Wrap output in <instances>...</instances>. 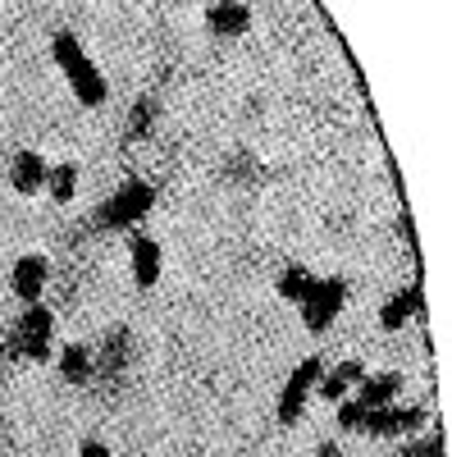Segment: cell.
Listing matches in <instances>:
<instances>
[{
    "label": "cell",
    "instance_id": "5bb4252c",
    "mask_svg": "<svg viewBox=\"0 0 452 457\" xmlns=\"http://www.w3.org/2000/svg\"><path fill=\"white\" fill-rule=\"evenodd\" d=\"M46 187H51V197H55L60 206L73 202V197H78V165H73V161L51 165V170H46Z\"/></svg>",
    "mask_w": 452,
    "mask_h": 457
},
{
    "label": "cell",
    "instance_id": "6da1fadb",
    "mask_svg": "<svg viewBox=\"0 0 452 457\" xmlns=\"http://www.w3.org/2000/svg\"><path fill=\"white\" fill-rule=\"evenodd\" d=\"M51 55H55V64L64 69V79H69L73 96H78L83 105H101V101L110 96V87H105V73L96 69V60L83 51V42H78L73 32H55Z\"/></svg>",
    "mask_w": 452,
    "mask_h": 457
},
{
    "label": "cell",
    "instance_id": "9c48e42d",
    "mask_svg": "<svg viewBox=\"0 0 452 457\" xmlns=\"http://www.w3.org/2000/svg\"><path fill=\"white\" fill-rule=\"evenodd\" d=\"M128 261H133V284L137 288H156V279H160V265H165V256H160V243L156 238H133V252H128Z\"/></svg>",
    "mask_w": 452,
    "mask_h": 457
},
{
    "label": "cell",
    "instance_id": "ba28073f",
    "mask_svg": "<svg viewBox=\"0 0 452 457\" xmlns=\"http://www.w3.org/2000/svg\"><path fill=\"white\" fill-rule=\"evenodd\" d=\"M206 28L215 37H242L251 28V10L242 5V0H215V5L206 10Z\"/></svg>",
    "mask_w": 452,
    "mask_h": 457
},
{
    "label": "cell",
    "instance_id": "8fae6325",
    "mask_svg": "<svg viewBox=\"0 0 452 457\" xmlns=\"http://www.w3.org/2000/svg\"><path fill=\"white\" fill-rule=\"evenodd\" d=\"M361 375H366V366L357 361V357H348V361H338L333 370H325L320 375V398H329V403H338V398H348L357 385H361Z\"/></svg>",
    "mask_w": 452,
    "mask_h": 457
},
{
    "label": "cell",
    "instance_id": "5b68a950",
    "mask_svg": "<svg viewBox=\"0 0 452 457\" xmlns=\"http://www.w3.org/2000/svg\"><path fill=\"white\" fill-rule=\"evenodd\" d=\"M361 430H366V435H374V439L416 435V430H425V411H421V407H398V403H389V407H374V411H366Z\"/></svg>",
    "mask_w": 452,
    "mask_h": 457
},
{
    "label": "cell",
    "instance_id": "8992f818",
    "mask_svg": "<svg viewBox=\"0 0 452 457\" xmlns=\"http://www.w3.org/2000/svg\"><path fill=\"white\" fill-rule=\"evenodd\" d=\"M19 348L32 361L51 357V348H55V320H51V312L42 307V302H32V307L23 312V320H19Z\"/></svg>",
    "mask_w": 452,
    "mask_h": 457
},
{
    "label": "cell",
    "instance_id": "e0dca14e",
    "mask_svg": "<svg viewBox=\"0 0 452 457\" xmlns=\"http://www.w3.org/2000/svg\"><path fill=\"white\" fill-rule=\"evenodd\" d=\"M366 421V407L357 398H338V430H361Z\"/></svg>",
    "mask_w": 452,
    "mask_h": 457
},
{
    "label": "cell",
    "instance_id": "52a82bcc",
    "mask_svg": "<svg viewBox=\"0 0 452 457\" xmlns=\"http://www.w3.org/2000/svg\"><path fill=\"white\" fill-rule=\"evenodd\" d=\"M46 275H51V261H46V256H37V252H28V256H19V261H14L10 284H14V293H19L23 307L42 302V293H46Z\"/></svg>",
    "mask_w": 452,
    "mask_h": 457
},
{
    "label": "cell",
    "instance_id": "ffe728a7",
    "mask_svg": "<svg viewBox=\"0 0 452 457\" xmlns=\"http://www.w3.org/2000/svg\"><path fill=\"white\" fill-rule=\"evenodd\" d=\"M316 457H343V448H338V444H333V439H325V444H320V448H316Z\"/></svg>",
    "mask_w": 452,
    "mask_h": 457
},
{
    "label": "cell",
    "instance_id": "d6986e66",
    "mask_svg": "<svg viewBox=\"0 0 452 457\" xmlns=\"http://www.w3.org/2000/svg\"><path fill=\"white\" fill-rule=\"evenodd\" d=\"M78 457H110V448H105L101 439H83V448H78Z\"/></svg>",
    "mask_w": 452,
    "mask_h": 457
},
{
    "label": "cell",
    "instance_id": "7c38bea8",
    "mask_svg": "<svg viewBox=\"0 0 452 457\" xmlns=\"http://www.w3.org/2000/svg\"><path fill=\"white\" fill-rule=\"evenodd\" d=\"M46 161L37 156V151H19V156L10 161V183H14V193H37V187H46Z\"/></svg>",
    "mask_w": 452,
    "mask_h": 457
},
{
    "label": "cell",
    "instance_id": "2e32d148",
    "mask_svg": "<svg viewBox=\"0 0 452 457\" xmlns=\"http://www.w3.org/2000/svg\"><path fill=\"white\" fill-rule=\"evenodd\" d=\"M60 370L69 385H87V375H92V357L83 343H69V348H60Z\"/></svg>",
    "mask_w": 452,
    "mask_h": 457
},
{
    "label": "cell",
    "instance_id": "3957f363",
    "mask_svg": "<svg viewBox=\"0 0 452 457\" xmlns=\"http://www.w3.org/2000/svg\"><path fill=\"white\" fill-rule=\"evenodd\" d=\"M320 375H325V361L320 357L297 361V370L288 375V385L279 389V426H297V416L307 411V398L320 385Z\"/></svg>",
    "mask_w": 452,
    "mask_h": 457
},
{
    "label": "cell",
    "instance_id": "9a60e30c",
    "mask_svg": "<svg viewBox=\"0 0 452 457\" xmlns=\"http://www.w3.org/2000/svg\"><path fill=\"white\" fill-rule=\"evenodd\" d=\"M311 284H316V275L307 270V265H284V275H279V297L284 302H301V297H307L311 293Z\"/></svg>",
    "mask_w": 452,
    "mask_h": 457
},
{
    "label": "cell",
    "instance_id": "277c9868",
    "mask_svg": "<svg viewBox=\"0 0 452 457\" xmlns=\"http://www.w3.org/2000/svg\"><path fill=\"white\" fill-rule=\"evenodd\" d=\"M151 202H156V193H151V183H142V179H128L115 197H110L105 206H101V224H110V228H133L146 211H151Z\"/></svg>",
    "mask_w": 452,
    "mask_h": 457
},
{
    "label": "cell",
    "instance_id": "7a4b0ae2",
    "mask_svg": "<svg viewBox=\"0 0 452 457\" xmlns=\"http://www.w3.org/2000/svg\"><path fill=\"white\" fill-rule=\"evenodd\" d=\"M343 302H348V279H338V275L316 279L311 293L297 302V307H301V325H307L311 334H325L338 320V312H343Z\"/></svg>",
    "mask_w": 452,
    "mask_h": 457
},
{
    "label": "cell",
    "instance_id": "30bf717a",
    "mask_svg": "<svg viewBox=\"0 0 452 457\" xmlns=\"http://www.w3.org/2000/svg\"><path fill=\"white\" fill-rule=\"evenodd\" d=\"M398 389H402V375H398V370L361 375V385H357V403H361L366 411H374V407H389V403L398 398Z\"/></svg>",
    "mask_w": 452,
    "mask_h": 457
},
{
    "label": "cell",
    "instance_id": "ac0fdd59",
    "mask_svg": "<svg viewBox=\"0 0 452 457\" xmlns=\"http://www.w3.org/2000/svg\"><path fill=\"white\" fill-rule=\"evenodd\" d=\"M402 457H443V435H439V430H430L425 439L407 444V448H402Z\"/></svg>",
    "mask_w": 452,
    "mask_h": 457
},
{
    "label": "cell",
    "instance_id": "4fadbf2b",
    "mask_svg": "<svg viewBox=\"0 0 452 457\" xmlns=\"http://www.w3.org/2000/svg\"><path fill=\"white\" fill-rule=\"evenodd\" d=\"M425 307V297H421V288H402V293H393L389 302H384V312H380V325L384 329H402L411 316H416Z\"/></svg>",
    "mask_w": 452,
    "mask_h": 457
}]
</instances>
